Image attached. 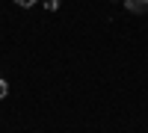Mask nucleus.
Listing matches in <instances>:
<instances>
[{
  "mask_svg": "<svg viewBox=\"0 0 148 133\" xmlns=\"http://www.w3.org/2000/svg\"><path fill=\"white\" fill-rule=\"evenodd\" d=\"M125 6L130 12H136V15H142V12L148 9V0H125Z\"/></svg>",
  "mask_w": 148,
  "mask_h": 133,
  "instance_id": "f257e3e1",
  "label": "nucleus"
},
{
  "mask_svg": "<svg viewBox=\"0 0 148 133\" xmlns=\"http://www.w3.org/2000/svg\"><path fill=\"white\" fill-rule=\"evenodd\" d=\"M45 6L51 9V12H56V9H59V0H45Z\"/></svg>",
  "mask_w": 148,
  "mask_h": 133,
  "instance_id": "f03ea898",
  "label": "nucleus"
},
{
  "mask_svg": "<svg viewBox=\"0 0 148 133\" xmlns=\"http://www.w3.org/2000/svg\"><path fill=\"white\" fill-rule=\"evenodd\" d=\"M6 92H9V86H6V80H0V101L6 98Z\"/></svg>",
  "mask_w": 148,
  "mask_h": 133,
  "instance_id": "7ed1b4c3",
  "label": "nucleus"
},
{
  "mask_svg": "<svg viewBox=\"0 0 148 133\" xmlns=\"http://www.w3.org/2000/svg\"><path fill=\"white\" fill-rule=\"evenodd\" d=\"M15 3H18V6H24V9H30V6L36 3V0H15Z\"/></svg>",
  "mask_w": 148,
  "mask_h": 133,
  "instance_id": "20e7f679",
  "label": "nucleus"
},
{
  "mask_svg": "<svg viewBox=\"0 0 148 133\" xmlns=\"http://www.w3.org/2000/svg\"><path fill=\"white\" fill-rule=\"evenodd\" d=\"M113 3H116V0H113Z\"/></svg>",
  "mask_w": 148,
  "mask_h": 133,
  "instance_id": "39448f33",
  "label": "nucleus"
}]
</instances>
